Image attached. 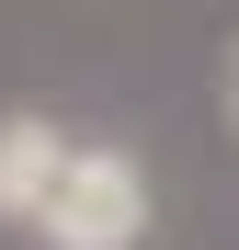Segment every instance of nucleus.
<instances>
[{"instance_id":"obj_1","label":"nucleus","mask_w":239,"mask_h":250,"mask_svg":"<svg viewBox=\"0 0 239 250\" xmlns=\"http://www.w3.org/2000/svg\"><path fill=\"white\" fill-rule=\"evenodd\" d=\"M137 239H148V171H137V148L80 137V159H68L34 250H137Z\"/></svg>"},{"instance_id":"obj_2","label":"nucleus","mask_w":239,"mask_h":250,"mask_svg":"<svg viewBox=\"0 0 239 250\" xmlns=\"http://www.w3.org/2000/svg\"><path fill=\"white\" fill-rule=\"evenodd\" d=\"M68 159H80V137H68L57 114H0V228H23V239L46 228Z\"/></svg>"},{"instance_id":"obj_3","label":"nucleus","mask_w":239,"mask_h":250,"mask_svg":"<svg viewBox=\"0 0 239 250\" xmlns=\"http://www.w3.org/2000/svg\"><path fill=\"white\" fill-rule=\"evenodd\" d=\"M217 103H228V125H239V46H228V80H217Z\"/></svg>"}]
</instances>
